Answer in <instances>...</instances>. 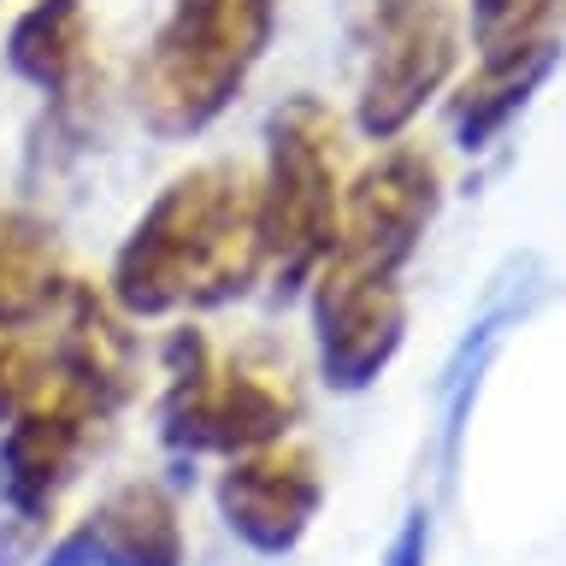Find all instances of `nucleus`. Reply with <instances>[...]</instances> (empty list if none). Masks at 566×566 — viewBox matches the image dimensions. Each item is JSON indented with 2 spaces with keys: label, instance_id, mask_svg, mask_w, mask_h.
Masks as SVG:
<instances>
[{
  "label": "nucleus",
  "instance_id": "nucleus-11",
  "mask_svg": "<svg viewBox=\"0 0 566 566\" xmlns=\"http://www.w3.org/2000/svg\"><path fill=\"white\" fill-rule=\"evenodd\" d=\"M543 283L548 277H543V265L531 260V254L507 260L502 272L490 277V290L472 307V318L460 325L449 360H442V371H437V389H431V407H437V472H442V484H454V478H460L478 396H484V384H490L495 360H502V348L513 343V331L537 313Z\"/></svg>",
  "mask_w": 566,
  "mask_h": 566
},
{
  "label": "nucleus",
  "instance_id": "nucleus-4",
  "mask_svg": "<svg viewBox=\"0 0 566 566\" xmlns=\"http://www.w3.org/2000/svg\"><path fill=\"white\" fill-rule=\"evenodd\" d=\"M343 124L318 95H290L265 118V154L254 171L265 290L301 301L343 237Z\"/></svg>",
  "mask_w": 566,
  "mask_h": 566
},
{
  "label": "nucleus",
  "instance_id": "nucleus-16",
  "mask_svg": "<svg viewBox=\"0 0 566 566\" xmlns=\"http://www.w3.org/2000/svg\"><path fill=\"white\" fill-rule=\"evenodd\" d=\"M566 0H460V30L472 53H502L537 35H555Z\"/></svg>",
  "mask_w": 566,
  "mask_h": 566
},
{
  "label": "nucleus",
  "instance_id": "nucleus-19",
  "mask_svg": "<svg viewBox=\"0 0 566 566\" xmlns=\"http://www.w3.org/2000/svg\"><path fill=\"white\" fill-rule=\"evenodd\" d=\"M384 566H431V507H407L384 543Z\"/></svg>",
  "mask_w": 566,
  "mask_h": 566
},
{
  "label": "nucleus",
  "instance_id": "nucleus-15",
  "mask_svg": "<svg viewBox=\"0 0 566 566\" xmlns=\"http://www.w3.org/2000/svg\"><path fill=\"white\" fill-rule=\"evenodd\" d=\"M71 277L77 272H71L65 242H60L48 212L0 207V325L42 331Z\"/></svg>",
  "mask_w": 566,
  "mask_h": 566
},
{
  "label": "nucleus",
  "instance_id": "nucleus-1",
  "mask_svg": "<svg viewBox=\"0 0 566 566\" xmlns=\"http://www.w3.org/2000/svg\"><path fill=\"white\" fill-rule=\"evenodd\" d=\"M265 283L254 171L242 159H201L159 184L106 260L101 290L136 325L201 318Z\"/></svg>",
  "mask_w": 566,
  "mask_h": 566
},
{
  "label": "nucleus",
  "instance_id": "nucleus-6",
  "mask_svg": "<svg viewBox=\"0 0 566 566\" xmlns=\"http://www.w3.org/2000/svg\"><path fill=\"white\" fill-rule=\"evenodd\" d=\"M313 331V360L331 396H366L407 348V283L401 272L331 254L301 295Z\"/></svg>",
  "mask_w": 566,
  "mask_h": 566
},
{
  "label": "nucleus",
  "instance_id": "nucleus-14",
  "mask_svg": "<svg viewBox=\"0 0 566 566\" xmlns=\"http://www.w3.org/2000/svg\"><path fill=\"white\" fill-rule=\"evenodd\" d=\"M560 71V35L502 48V53H472V71H460L449 88V136L460 154H490L525 106L543 95V83Z\"/></svg>",
  "mask_w": 566,
  "mask_h": 566
},
{
  "label": "nucleus",
  "instance_id": "nucleus-18",
  "mask_svg": "<svg viewBox=\"0 0 566 566\" xmlns=\"http://www.w3.org/2000/svg\"><path fill=\"white\" fill-rule=\"evenodd\" d=\"M413 7H424V0H336V18H343V35L348 48L360 53L371 35H384L396 18H407Z\"/></svg>",
  "mask_w": 566,
  "mask_h": 566
},
{
  "label": "nucleus",
  "instance_id": "nucleus-8",
  "mask_svg": "<svg viewBox=\"0 0 566 566\" xmlns=\"http://www.w3.org/2000/svg\"><path fill=\"white\" fill-rule=\"evenodd\" d=\"M437 212H442L437 154L407 136L384 142L343 184V237H336V254L407 277V265L419 260L424 237H431Z\"/></svg>",
  "mask_w": 566,
  "mask_h": 566
},
{
  "label": "nucleus",
  "instance_id": "nucleus-7",
  "mask_svg": "<svg viewBox=\"0 0 566 566\" xmlns=\"http://www.w3.org/2000/svg\"><path fill=\"white\" fill-rule=\"evenodd\" d=\"M467 60V30L460 7L424 0L407 18H396L384 35L360 48V83H354V130L371 148L401 142L424 118V106L442 101Z\"/></svg>",
  "mask_w": 566,
  "mask_h": 566
},
{
  "label": "nucleus",
  "instance_id": "nucleus-10",
  "mask_svg": "<svg viewBox=\"0 0 566 566\" xmlns=\"http://www.w3.org/2000/svg\"><path fill=\"white\" fill-rule=\"evenodd\" d=\"M42 378L88 401L101 419H118L142 396V331L95 277H71L60 307L35 331Z\"/></svg>",
  "mask_w": 566,
  "mask_h": 566
},
{
  "label": "nucleus",
  "instance_id": "nucleus-3",
  "mask_svg": "<svg viewBox=\"0 0 566 566\" xmlns=\"http://www.w3.org/2000/svg\"><path fill=\"white\" fill-rule=\"evenodd\" d=\"M277 35V0H171L130 71V106L154 142L219 124Z\"/></svg>",
  "mask_w": 566,
  "mask_h": 566
},
{
  "label": "nucleus",
  "instance_id": "nucleus-9",
  "mask_svg": "<svg viewBox=\"0 0 566 566\" xmlns=\"http://www.w3.org/2000/svg\"><path fill=\"white\" fill-rule=\"evenodd\" d=\"M325 467L295 437L230 454L212 472V507L224 531L260 560H290L325 513Z\"/></svg>",
  "mask_w": 566,
  "mask_h": 566
},
{
  "label": "nucleus",
  "instance_id": "nucleus-17",
  "mask_svg": "<svg viewBox=\"0 0 566 566\" xmlns=\"http://www.w3.org/2000/svg\"><path fill=\"white\" fill-rule=\"evenodd\" d=\"M42 384V354H35V331H7L0 325V424L35 396Z\"/></svg>",
  "mask_w": 566,
  "mask_h": 566
},
{
  "label": "nucleus",
  "instance_id": "nucleus-12",
  "mask_svg": "<svg viewBox=\"0 0 566 566\" xmlns=\"http://www.w3.org/2000/svg\"><path fill=\"white\" fill-rule=\"evenodd\" d=\"M35 566H189L184 507L159 478H124L48 537Z\"/></svg>",
  "mask_w": 566,
  "mask_h": 566
},
{
  "label": "nucleus",
  "instance_id": "nucleus-13",
  "mask_svg": "<svg viewBox=\"0 0 566 566\" xmlns=\"http://www.w3.org/2000/svg\"><path fill=\"white\" fill-rule=\"evenodd\" d=\"M7 71L48 101V118L60 130H83L101 101L95 65V18L88 0H30L7 24Z\"/></svg>",
  "mask_w": 566,
  "mask_h": 566
},
{
  "label": "nucleus",
  "instance_id": "nucleus-5",
  "mask_svg": "<svg viewBox=\"0 0 566 566\" xmlns=\"http://www.w3.org/2000/svg\"><path fill=\"white\" fill-rule=\"evenodd\" d=\"M101 419L60 384H35V396L0 424V525L12 531V548H35L48 537L65 490L83 478V460L95 454ZM42 555V548H35Z\"/></svg>",
  "mask_w": 566,
  "mask_h": 566
},
{
  "label": "nucleus",
  "instance_id": "nucleus-2",
  "mask_svg": "<svg viewBox=\"0 0 566 566\" xmlns=\"http://www.w3.org/2000/svg\"><path fill=\"white\" fill-rule=\"evenodd\" d=\"M154 431L171 460H230L295 437L301 384L265 343L219 348L195 318H171L154 348Z\"/></svg>",
  "mask_w": 566,
  "mask_h": 566
}]
</instances>
